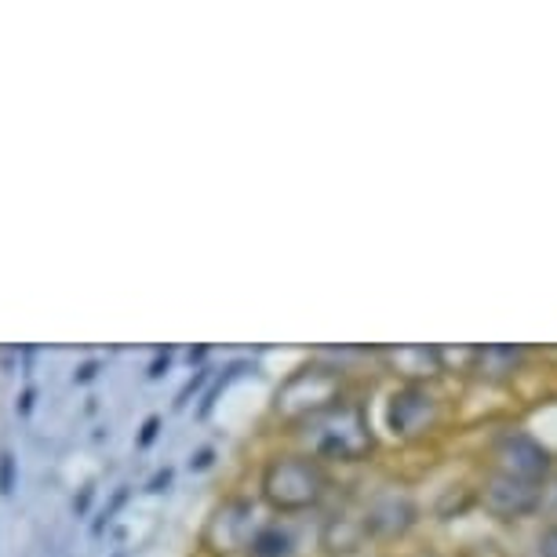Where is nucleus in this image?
I'll return each mask as SVG.
<instances>
[{
  "instance_id": "1",
  "label": "nucleus",
  "mask_w": 557,
  "mask_h": 557,
  "mask_svg": "<svg viewBox=\"0 0 557 557\" xmlns=\"http://www.w3.org/2000/svg\"><path fill=\"white\" fill-rule=\"evenodd\" d=\"M267 496L273 507L281 510H302L321 496V474L310 459L302 456H285L277 462H270L267 470Z\"/></svg>"
},
{
  "instance_id": "2",
  "label": "nucleus",
  "mask_w": 557,
  "mask_h": 557,
  "mask_svg": "<svg viewBox=\"0 0 557 557\" xmlns=\"http://www.w3.org/2000/svg\"><path fill=\"white\" fill-rule=\"evenodd\" d=\"M485 499H488V507L499 510V513H521L535 503V488H532V481L503 474L499 470V474L488 481Z\"/></svg>"
},
{
  "instance_id": "3",
  "label": "nucleus",
  "mask_w": 557,
  "mask_h": 557,
  "mask_svg": "<svg viewBox=\"0 0 557 557\" xmlns=\"http://www.w3.org/2000/svg\"><path fill=\"white\" fill-rule=\"evenodd\" d=\"M15 488V456L12 451H0V492H12Z\"/></svg>"
},
{
  "instance_id": "4",
  "label": "nucleus",
  "mask_w": 557,
  "mask_h": 557,
  "mask_svg": "<svg viewBox=\"0 0 557 557\" xmlns=\"http://www.w3.org/2000/svg\"><path fill=\"white\" fill-rule=\"evenodd\" d=\"M540 554H543V557H557V529H546V532H543Z\"/></svg>"
},
{
  "instance_id": "5",
  "label": "nucleus",
  "mask_w": 557,
  "mask_h": 557,
  "mask_svg": "<svg viewBox=\"0 0 557 557\" xmlns=\"http://www.w3.org/2000/svg\"><path fill=\"white\" fill-rule=\"evenodd\" d=\"M18 416H29V408H34V386H29V391L23 394V397H18Z\"/></svg>"
},
{
  "instance_id": "6",
  "label": "nucleus",
  "mask_w": 557,
  "mask_h": 557,
  "mask_svg": "<svg viewBox=\"0 0 557 557\" xmlns=\"http://www.w3.org/2000/svg\"><path fill=\"white\" fill-rule=\"evenodd\" d=\"M91 375H96V361H91V364H84V368H81V375H77V380L84 383V380H91Z\"/></svg>"
}]
</instances>
